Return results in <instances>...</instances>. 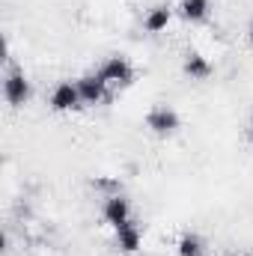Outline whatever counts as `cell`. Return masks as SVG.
<instances>
[{"label": "cell", "mask_w": 253, "mask_h": 256, "mask_svg": "<svg viewBox=\"0 0 253 256\" xmlns=\"http://www.w3.org/2000/svg\"><path fill=\"white\" fill-rule=\"evenodd\" d=\"M176 18L190 27L206 24L212 18V0H176Z\"/></svg>", "instance_id": "cell-10"}, {"label": "cell", "mask_w": 253, "mask_h": 256, "mask_svg": "<svg viewBox=\"0 0 253 256\" xmlns=\"http://www.w3.org/2000/svg\"><path fill=\"white\" fill-rule=\"evenodd\" d=\"M173 18H176V3L161 0V3H155V6H149V9L143 12L140 27H143V33H149V36H161V33H167V27L173 24Z\"/></svg>", "instance_id": "cell-7"}, {"label": "cell", "mask_w": 253, "mask_h": 256, "mask_svg": "<svg viewBox=\"0 0 253 256\" xmlns=\"http://www.w3.org/2000/svg\"><path fill=\"white\" fill-rule=\"evenodd\" d=\"M102 220H104L110 230H120L122 224L134 220V206H131V200L126 196V191L102 196Z\"/></svg>", "instance_id": "cell-6"}, {"label": "cell", "mask_w": 253, "mask_h": 256, "mask_svg": "<svg viewBox=\"0 0 253 256\" xmlns=\"http://www.w3.org/2000/svg\"><path fill=\"white\" fill-rule=\"evenodd\" d=\"M143 126L149 128V134L167 140V137H176L179 128H182V116L173 104H152L143 116Z\"/></svg>", "instance_id": "cell-3"}, {"label": "cell", "mask_w": 253, "mask_h": 256, "mask_svg": "<svg viewBox=\"0 0 253 256\" xmlns=\"http://www.w3.org/2000/svg\"><path fill=\"white\" fill-rule=\"evenodd\" d=\"M176 256H212L208 242L196 230H182L176 238Z\"/></svg>", "instance_id": "cell-11"}, {"label": "cell", "mask_w": 253, "mask_h": 256, "mask_svg": "<svg viewBox=\"0 0 253 256\" xmlns=\"http://www.w3.org/2000/svg\"><path fill=\"white\" fill-rule=\"evenodd\" d=\"M48 108L54 114H72V110L84 108V98H80V90H78L74 78H63V80L54 84V90L48 96Z\"/></svg>", "instance_id": "cell-5"}, {"label": "cell", "mask_w": 253, "mask_h": 256, "mask_svg": "<svg viewBox=\"0 0 253 256\" xmlns=\"http://www.w3.org/2000/svg\"><path fill=\"white\" fill-rule=\"evenodd\" d=\"M74 80H78V90H80L84 108H98V104H104V102H110V98H114V90H110V86H108V80L98 74V68L84 72V74H78Z\"/></svg>", "instance_id": "cell-4"}, {"label": "cell", "mask_w": 253, "mask_h": 256, "mask_svg": "<svg viewBox=\"0 0 253 256\" xmlns=\"http://www.w3.org/2000/svg\"><path fill=\"white\" fill-rule=\"evenodd\" d=\"M182 74L188 78V80H208L212 74H214V63L202 54V51H196V48H188L185 51V57H182Z\"/></svg>", "instance_id": "cell-9"}, {"label": "cell", "mask_w": 253, "mask_h": 256, "mask_svg": "<svg viewBox=\"0 0 253 256\" xmlns=\"http://www.w3.org/2000/svg\"><path fill=\"white\" fill-rule=\"evenodd\" d=\"M244 140L253 146V110H250V116H248V122H244Z\"/></svg>", "instance_id": "cell-13"}, {"label": "cell", "mask_w": 253, "mask_h": 256, "mask_svg": "<svg viewBox=\"0 0 253 256\" xmlns=\"http://www.w3.org/2000/svg\"><path fill=\"white\" fill-rule=\"evenodd\" d=\"M92 188L102 194V196H110V194L122 191V182L114 179V176H96V179H92Z\"/></svg>", "instance_id": "cell-12"}, {"label": "cell", "mask_w": 253, "mask_h": 256, "mask_svg": "<svg viewBox=\"0 0 253 256\" xmlns=\"http://www.w3.org/2000/svg\"><path fill=\"white\" fill-rule=\"evenodd\" d=\"M244 36H248V42L253 45V15H250V21H248V27H244Z\"/></svg>", "instance_id": "cell-14"}, {"label": "cell", "mask_w": 253, "mask_h": 256, "mask_svg": "<svg viewBox=\"0 0 253 256\" xmlns=\"http://www.w3.org/2000/svg\"><path fill=\"white\" fill-rule=\"evenodd\" d=\"M3 98L15 110L33 102V80H30V74L24 72V66L12 63V60L3 66Z\"/></svg>", "instance_id": "cell-1"}, {"label": "cell", "mask_w": 253, "mask_h": 256, "mask_svg": "<svg viewBox=\"0 0 253 256\" xmlns=\"http://www.w3.org/2000/svg\"><path fill=\"white\" fill-rule=\"evenodd\" d=\"M114 248L122 256H134V254L143 250V230H140L137 218L128 220V224H122L120 230H114Z\"/></svg>", "instance_id": "cell-8"}, {"label": "cell", "mask_w": 253, "mask_h": 256, "mask_svg": "<svg viewBox=\"0 0 253 256\" xmlns=\"http://www.w3.org/2000/svg\"><path fill=\"white\" fill-rule=\"evenodd\" d=\"M98 74L108 80V86H110L114 92L128 90V86L137 80V68H134V63L128 60L126 54H110V57H104V60L98 63Z\"/></svg>", "instance_id": "cell-2"}]
</instances>
